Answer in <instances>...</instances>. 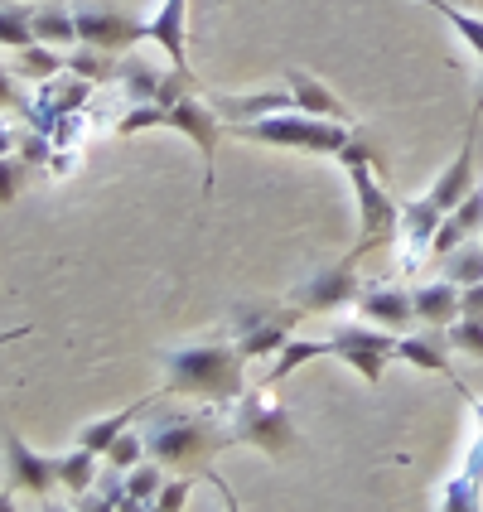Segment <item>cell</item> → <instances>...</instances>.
Instances as JSON below:
<instances>
[{"instance_id": "cell-1", "label": "cell", "mask_w": 483, "mask_h": 512, "mask_svg": "<svg viewBox=\"0 0 483 512\" xmlns=\"http://www.w3.org/2000/svg\"><path fill=\"white\" fill-rule=\"evenodd\" d=\"M232 445H237V440H232V426H218L213 411H160V416L145 426V450H150V459H160L165 469H179V474L208 479V484L223 488V493H228V484L213 474V455H223ZM232 508H237V498H232Z\"/></svg>"}, {"instance_id": "cell-2", "label": "cell", "mask_w": 483, "mask_h": 512, "mask_svg": "<svg viewBox=\"0 0 483 512\" xmlns=\"http://www.w3.org/2000/svg\"><path fill=\"white\" fill-rule=\"evenodd\" d=\"M165 363V392L174 397H199L213 406H232L247 392V353L223 334V339H203L189 348H174L160 358Z\"/></svg>"}, {"instance_id": "cell-3", "label": "cell", "mask_w": 483, "mask_h": 512, "mask_svg": "<svg viewBox=\"0 0 483 512\" xmlns=\"http://www.w3.org/2000/svg\"><path fill=\"white\" fill-rule=\"evenodd\" d=\"M232 136L242 141H261V145H285V150H310V155H334L353 141L358 126L348 121H329V116H310L300 107L290 112H276V116H261V121H242V126H228Z\"/></svg>"}, {"instance_id": "cell-4", "label": "cell", "mask_w": 483, "mask_h": 512, "mask_svg": "<svg viewBox=\"0 0 483 512\" xmlns=\"http://www.w3.org/2000/svg\"><path fill=\"white\" fill-rule=\"evenodd\" d=\"M228 426L237 445H256V450H266L271 459H285L300 445V435L290 426V411L271 397V382H256L252 392H242V397L232 401Z\"/></svg>"}, {"instance_id": "cell-5", "label": "cell", "mask_w": 483, "mask_h": 512, "mask_svg": "<svg viewBox=\"0 0 483 512\" xmlns=\"http://www.w3.org/2000/svg\"><path fill=\"white\" fill-rule=\"evenodd\" d=\"M305 310L295 300H237L228 310V339L247 353V358H276Z\"/></svg>"}, {"instance_id": "cell-6", "label": "cell", "mask_w": 483, "mask_h": 512, "mask_svg": "<svg viewBox=\"0 0 483 512\" xmlns=\"http://www.w3.org/2000/svg\"><path fill=\"white\" fill-rule=\"evenodd\" d=\"M348 174V184H353V194H358V213H363V232H358V242H353V261H363L372 256L377 247H387L401 228V203L382 189V165L377 160H348L343 165Z\"/></svg>"}, {"instance_id": "cell-7", "label": "cell", "mask_w": 483, "mask_h": 512, "mask_svg": "<svg viewBox=\"0 0 483 512\" xmlns=\"http://www.w3.org/2000/svg\"><path fill=\"white\" fill-rule=\"evenodd\" d=\"M165 107V126L174 131H184L189 141L199 145L203 155V194H213V150H218V136H223V116L213 112V102H208V92H184V97H174V102H160Z\"/></svg>"}, {"instance_id": "cell-8", "label": "cell", "mask_w": 483, "mask_h": 512, "mask_svg": "<svg viewBox=\"0 0 483 512\" xmlns=\"http://www.w3.org/2000/svg\"><path fill=\"white\" fill-rule=\"evenodd\" d=\"M358 295H363V281H358V261L353 256H343L334 266H319L314 276H305L290 290V300L305 314H329L343 310V305H358Z\"/></svg>"}, {"instance_id": "cell-9", "label": "cell", "mask_w": 483, "mask_h": 512, "mask_svg": "<svg viewBox=\"0 0 483 512\" xmlns=\"http://www.w3.org/2000/svg\"><path fill=\"white\" fill-rule=\"evenodd\" d=\"M377 329H382V324H377ZM377 329H372V324H339L334 339H329V358H343L358 377L377 382L382 368L397 358V343H401V339H392V334H377Z\"/></svg>"}, {"instance_id": "cell-10", "label": "cell", "mask_w": 483, "mask_h": 512, "mask_svg": "<svg viewBox=\"0 0 483 512\" xmlns=\"http://www.w3.org/2000/svg\"><path fill=\"white\" fill-rule=\"evenodd\" d=\"M78 15V34H83V44H97V49H131V44H141L150 39V20H136V15H121L112 5H78L73 10Z\"/></svg>"}, {"instance_id": "cell-11", "label": "cell", "mask_w": 483, "mask_h": 512, "mask_svg": "<svg viewBox=\"0 0 483 512\" xmlns=\"http://www.w3.org/2000/svg\"><path fill=\"white\" fill-rule=\"evenodd\" d=\"M358 314L368 324H382V329H411L416 324V295L406 285H392V281H372L363 285L358 295Z\"/></svg>"}, {"instance_id": "cell-12", "label": "cell", "mask_w": 483, "mask_h": 512, "mask_svg": "<svg viewBox=\"0 0 483 512\" xmlns=\"http://www.w3.org/2000/svg\"><path fill=\"white\" fill-rule=\"evenodd\" d=\"M5 464H10V479H15V488L49 493V488L58 484V455H34L20 435H5Z\"/></svg>"}, {"instance_id": "cell-13", "label": "cell", "mask_w": 483, "mask_h": 512, "mask_svg": "<svg viewBox=\"0 0 483 512\" xmlns=\"http://www.w3.org/2000/svg\"><path fill=\"white\" fill-rule=\"evenodd\" d=\"M483 228V189L474 184L464 199L445 213V223H440V232H435V242H430V256H450L464 242V237H474V232Z\"/></svg>"}, {"instance_id": "cell-14", "label": "cell", "mask_w": 483, "mask_h": 512, "mask_svg": "<svg viewBox=\"0 0 483 512\" xmlns=\"http://www.w3.org/2000/svg\"><path fill=\"white\" fill-rule=\"evenodd\" d=\"M411 295H416V319H421V324H435V329H450L459 319V305H464V285H455L450 276H440V281H430V285H416Z\"/></svg>"}, {"instance_id": "cell-15", "label": "cell", "mask_w": 483, "mask_h": 512, "mask_svg": "<svg viewBox=\"0 0 483 512\" xmlns=\"http://www.w3.org/2000/svg\"><path fill=\"white\" fill-rule=\"evenodd\" d=\"M285 87L295 92V107H300V112L329 116V121H348V126H358V121H353V112H348V107H343L339 97L319 83L314 73H305V68H290V73H285Z\"/></svg>"}, {"instance_id": "cell-16", "label": "cell", "mask_w": 483, "mask_h": 512, "mask_svg": "<svg viewBox=\"0 0 483 512\" xmlns=\"http://www.w3.org/2000/svg\"><path fill=\"white\" fill-rule=\"evenodd\" d=\"M397 358L416 363L421 372H445V377H455V372H450V339H445V329H435V324H426L421 334H406V339L397 343Z\"/></svg>"}, {"instance_id": "cell-17", "label": "cell", "mask_w": 483, "mask_h": 512, "mask_svg": "<svg viewBox=\"0 0 483 512\" xmlns=\"http://www.w3.org/2000/svg\"><path fill=\"white\" fill-rule=\"evenodd\" d=\"M184 5L189 0H160V10L150 15V39L170 54V68L189 73V54H184Z\"/></svg>"}, {"instance_id": "cell-18", "label": "cell", "mask_w": 483, "mask_h": 512, "mask_svg": "<svg viewBox=\"0 0 483 512\" xmlns=\"http://www.w3.org/2000/svg\"><path fill=\"white\" fill-rule=\"evenodd\" d=\"M160 401V392H150V397H141L136 406H126V411H116V416H107V421H92V426L78 430V445H87V450H97V455H107L116 440H121V430H131V421L141 416V411H150Z\"/></svg>"}, {"instance_id": "cell-19", "label": "cell", "mask_w": 483, "mask_h": 512, "mask_svg": "<svg viewBox=\"0 0 483 512\" xmlns=\"http://www.w3.org/2000/svg\"><path fill=\"white\" fill-rule=\"evenodd\" d=\"M165 78H170V68H150L141 58H121V73H116L126 102H155L160 87H165Z\"/></svg>"}, {"instance_id": "cell-20", "label": "cell", "mask_w": 483, "mask_h": 512, "mask_svg": "<svg viewBox=\"0 0 483 512\" xmlns=\"http://www.w3.org/2000/svg\"><path fill=\"white\" fill-rule=\"evenodd\" d=\"M20 78H34V83H49V78H58L63 68H68V58L58 54L54 44H25V49H15V63H10Z\"/></svg>"}, {"instance_id": "cell-21", "label": "cell", "mask_w": 483, "mask_h": 512, "mask_svg": "<svg viewBox=\"0 0 483 512\" xmlns=\"http://www.w3.org/2000/svg\"><path fill=\"white\" fill-rule=\"evenodd\" d=\"M34 39L39 44H54V49H68V44H83L78 34V15L63 10V5H44L39 20H34Z\"/></svg>"}, {"instance_id": "cell-22", "label": "cell", "mask_w": 483, "mask_h": 512, "mask_svg": "<svg viewBox=\"0 0 483 512\" xmlns=\"http://www.w3.org/2000/svg\"><path fill=\"white\" fill-rule=\"evenodd\" d=\"M68 68L87 78V83H116V73H121V58L112 49H97V44H83L78 54H68Z\"/></svg>"}, {"instance_id": "cell-23", "label": "cell", "mask_w": 483, "mask_h": 512, "mask_svg": "<svg viewBox=\"0 0 483 512\" xmlns=\"http://www.w3.org/2000/svg\"><path fill=\"white\" fill-rule=\"evenodd\" d=\"M160 469V459H141L136 469H126V508H155V493L165 488Z\"/></svg>"}, {"instance_id": "cell-24", "label": "cell", "mask_w": 483, "mask_h": 512, "mask_svg": "<svg viewBox=\"0 0 483 512\" xmlns=\"http://www.w3.org/2000/svg\"><path fill=\"white\" fill-rule=\"evenodd\" d=\"M34 20H39V5H15V0H5V10H0V39H5L10 54L25 49V44H34Z\"/></svg>"}, {"instance_id": "cell-25", "label": "cell", "mask_w": 483, "mask_h": 512, "mask_svg": "<svg viewBox=\"0 0 483 512\" xmlns=\"http://www.w3.org/2000/svg\"><path fill=\"white\" fill-rule=\"evenodd\" d=\"M324 353H329V339H324V343H314V339H290L281 353L271 358V372H266L261 382H271V387H276L281 377H290L295 368H305L310 358H324Z\"/></svg>"}, {"instance_id": "cell-26", "label": "cell", "mask_w": 483, "mask_h": 512, "mask_svg": "<svg viewBox=\"0 0 483 512\" xmlns=\"http://www.w3.org/2000/svg\"><path fill=\"white\" fill-rule=\"evenodd\" d=\"M440 276H450L455 285L483 281V242H459L450 256H440Z\"/></svg>"}, {"instance_id": "cell-27", "label": "cell", "mask_w": 483, "mask_h": 512, "mask_svg": "<svg viewBox=\"0 0 483 512\" xmlns=\"http://www.w3.org/2000/svg\"><path fill=\"white\" fill-rule=\"evenodd\" d=\"M421 5H430V10H440V15H445V20H450V25L459 29V39H464V44H469V49H474V54L483 58V20H474V15H464V10H455L450 0H421Z\"/></svg>"}, {"instance_id": "cell-28", "label": "cell", "mask_w": 483, "mask_h": 512, "mask_svg": "<svg viewBox=\"0 0 483 512\" xmlns=\"http://www.w3.org/2000/svg\"><path fill=\"white\" fill-rule=\"evenodd\" d=\"M445 339H450V348H459V353L483 358V314H459L455 324L445 329Z\"/></svg>"}, {"instance_id": "cell-29", "label": "cell", "mask_w": 483, "mask_h": 512, "mask_svg": "<svg viewBox=\"0 0 483 512\" xmlns=\"http://www.w3.org/2000/svg\"><path fill=\"white\" fill-rule=\"evenodd\" d=\"M107 459H112L116 469H136L141 459H150V450H145V435H131V430H121V440H116L112 450H107Z\"/></svg>"}, {"instance_id": "cell-30", "label": "cell", "mask_w": 483, "mask_h": 512, "mask_svg": "<svg viewBox=\"0 0 483 512\" xmlns=\"http://www.w3.org/2000/svg\"><path fill=\"white\" fill-rule=\"evenodd\" d=\"M189 479H194V474H189ZM189 479H174V484L160 488V493H155V508H165V512H170V508H184V498H189V488H194Z\"/></svg>"}, {"instance_id": "cell-31", "label": "cell", "mask_w": 483, "mask_h": 512, "mask_svg": "<svg viewBox=\"0 0 483 512\" xmlns=\"http://www.w3.org/2000/svg\"><path fill=\"white\" fill-rule=\"evenodd\" d=\"M479 102H483V73H479Z\"/></svg>"}]
</instances>
